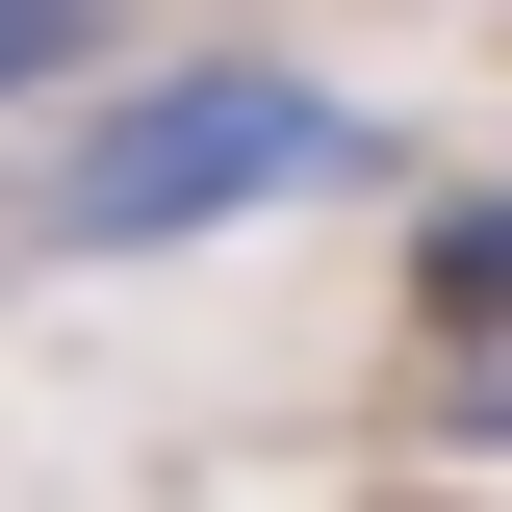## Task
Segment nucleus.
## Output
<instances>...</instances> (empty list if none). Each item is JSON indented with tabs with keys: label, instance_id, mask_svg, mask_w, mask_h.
Listing matches in <instances>:
<instances>
[{
	"label": "nucleus",
	"instance_id": "obj_2",
	"mask_svg": "<svg viewBox=\"0 0 512 512\" xmlns=\"http://www.w3.org/2000/svg\"><path fill=\"white\" fill-rule=\"evenodd\" d=\"M410 282H436V333H512V180L436 205V256H410Z\"/></svg>",
	"mask_w": 512,
	"mask_h": 512
},
{
	"label": "nucleus",
	"instance_id": "obj_3",
	"mask_svg": "<svg viewBox=\"0 0 512 512\" xmlns=\"http://www.w3.org/2000/svg\"><path fill=\"white\" fill-rule=\"evenodd\" d=\"M103 26H128V0H0V103H52V77L103 52Z\"/></svg>",
	"mask_w": 512,
	"mask_h": 512
},
{
	"label": "nucleus",
	"instance_id": "obj_1",
	"mask_svg": "<svg viewBox=\"0 0 512 512\" xmlns=\"http://www.w3.org/2000/svg\"><path fill=\"white\" fill-rule=\"evenodd\" d=\"M333 180H384V128L333 103V77L180 52V77H128V103L52 154V256H180V231H231V205H333Z\"/></svg>",
	"mask_w": 512,
	"mask_h": 512
}]
</instances>
